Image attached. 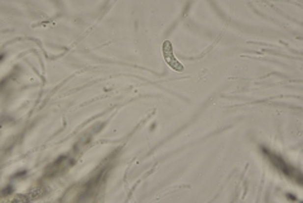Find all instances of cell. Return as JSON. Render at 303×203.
Returning <instances> with one entry per match:
<instances>
[{
    "label": "cell",
    "mask_w": 303,
    "mask_h": 203,
    "mask_svg": "<svg viewBox=\"0 0 303 203\" xmlns=\"http://www.w3.org/2000/svg\"><path fill=\"white\" fill-rule=\"evenodd\" d=\"M8 192H12V187H10V185H9L8 188H6V189H4V191H3L4 196H6V194H9V193H8Z\"/></svg>",
    "instance_id": "3"
},
{
    "label": "cell",
    "mask_w": 303,
    "mask_h": 203,
    "mask_svg": "<svg viewBox=\"0 0 303 203\" xmlns=\"http://www.w3.org/2000/svg\"><path fill=\"white\" fill-rule=\"evenodd\" d=\"M263 152H264V154L267 156H268L269 159H271L272 164L274 165V167H277L278 169H279L280 172H282L283 174H286V176H288L289 178H292V179L297 180L298 184H302V176H301V172L297 171L296 168L291 167L289 164H287L286 160L284 159H282L280 156L275 155V154H273L272 152H269V150L267 149H263Z\"/></svg>",
    "instance_id": "1"
},
{
    "label": "cell",
    "mask_w": 303,
    "mask_h": 203,
    "mask_svg": "<svg viewBox=\"0 0 303 203\" xmlns=\"http://www.w3.org/2000/svg\"><path fill=\"white\" fill-rule=\"evenodd\" d=\"M163 54H165V58L167 61L168 66L172 67L173 70L178 71V72H182L183 66L181 65L180 62L177 61L173 56V48H172V44L169 41L165 42V46H163Z\"/></svg>",
    "instance_id": "2"
}]
</instances>
